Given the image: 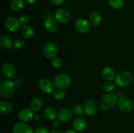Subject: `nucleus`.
Instances as JSON below:
<instances>
[{
	"instance_id": "nucleus-1",
	"label": "nucleus",
	"mask_w": 134,
	"mask_h": 133,
	"mask_svg": "<svg viewBox=\"0 0 134 133\" xmlns=\"http://www.w3.org/2000/svg\"><path fill=\"white\" fill-rule=\"evenodd\" d=\"M16 92V86L10 80H4L0 83V95L4 98H10Z\"/></svg>"
},
{
	"instance_id": "nucleus-2",
	"label": "nucleus",
	"mask_w": 134,
	"mask_h": 133,
	"mask_svg": "<svg viewBox=\"0 0 134 133\" xmlns=\"http://www.w3.org/2000/svg\"><path fill=\"white\" fill-rule=\"evenodd\" d=\"M118 96L114 93H108L102 96L100 100V106L104 110H109L113 108L118 102Z\"/></svg>"
},
{
	"instance_id": "nucleus-3",
	"label": "nucleus",
	"mask_w": 134,
	"mask_h": 133,
	"mask_svg": "<svg viewBox=\"0 0 134 133\" xmlns=\"http://www.w3.org/2000/svg\"><path fill=\"white\" fill-rule=\"evenodd\" d=\"M133 76L130 72L122 71L117 74L115 77V83L120 87H124L129 86L132 82Z\"/></svg>"
},
{
	"instance_id": "nucleus-4",
	"label": "nucleus",
	"mask_w": 134,
	"mask_h": 133,
	"mask_svg": "<svg viewBox=\"0 0 134 133\" xmlns=\"http://www.w3.org/2000/svg\"><path fill=\"white\" fill-rule=\"evenodd\" d=\"M71 78L67 74H60L56 76L54 79V84L58 89H65L70 86Z\"/></svg>"
},
{
	"instance_id": "nucleus-5",
	"label": "nucleus",
	"mask_w": 134,
	"mask_h": 133,
	"mask_svg": "<svg viewBox=\"0 0 134 133\" xmlns=\"http://www.w3.org/2000/svg\"><path fill=\"white\" fill-rule=\"evenodd\" d=\"M5 27L10 32H16L20 28V22L19 20L13 16H9L5 19L4 22Z\"/></svg>"
},
{
	"instance_id": "nucleus-6",
	"label": "nucleus",
	"mask_w": 134,
	"mask_h": 133,
	"mask_svg": "<svg viewBox=\"0 0 134 133\" xmlns=\"http://www.w3.org/2000/svg\"><path fill=\"white\" fill-rule=\"evenodd\" d=\"M39 87L43 92L47 94H51L54 93L55 89L54 83L51 80L46 78L41 79L39 82Z\"/></svg>"
},
{
	"instance_id": "nucleus-7",
	"label": "nucleus",
	"mask_w": 134,
	"mask_h": 133,
	"mask_svg": "<svg viewBox=\"0 0 134 133\" xmlns=\"http://www.w3.org/2000/svg\"><path fill=\"white\" fill-rule=\"evenodd\" d=\"M43 53L47 58L54 59L57 56V47L53 43H47L43 47Z\"/></svg>"
},
{
	"instance_id": "nucleus-8",
	"label": "nucleus",
	"mask_w": 134,
	"mask_h": 133,
	"mask_svg": "<svg viewBox=\"0 0 134 133\" xmlns=\"http://www.w3.org/2000/svg\"><path fill=\"white\" fill-rule=\"evenodd\" d=\"M55 18L57 22L61 23H65L70 20L71 14L67 9H60L55 13Z\"/></svg>"
},
{
	"instance_id": "nucleus-9",
	"label": "nucleus",
	"mask_w": 134,
	"mask_h": 133,
	"mask_svg": "<svg viewBox=\"0 0 134 133\" xmlns=\"http://www.w3.org/2000/svg\"><path fill=\"white\" fill-rule=\"evenodd\" d=\"M118 106L120 110L124 113H128L133 109V103L126 98H121L118 100Z\"/></svg>"
},
{
	"instance_id": "nucleus-10",
	"label": "nucleus",
	"mask_w": 134,
	"mask_h": 133,
	"mask_svg": "<svg viewBox=\"0 0 134 133\" xmlns=\"http://www.w3.org/2000/svg\"><path fill=\"white\" fill-rule=\"evenodd\" d=\"M84 109L87 116H93L98 112V106L94 100L89 99L85 102Z\"/></svg>"
},
{
	"instance_id": "nucleus-11",
	"label": "nucleus",
	"mask_w": 134,
	"mask_h": 133,
	"mask_svg": "<svg viewBox=\"0 0 134 133\" xmlns=\"http://www.w3.org/2000/svg\"><path fill=\"white\" fill-rule=\"evenodd\" d=\"M13 133H34L31 126L26 122H18L13 127Z\"/></svg>"
},
{
	"instance_id": "nucleus-12",
	"label": "nucleus",
	"mask_w": 134,
	"mask_h": 133,
	"mask_svg": "<svg viewBox=\"0 0 134 133\" xmlns=\"http://www.w3.org/2000/svg\"><path fill=\"white\" fill-rule=\"evenodd\" d=\"M34 112L30 108H24L21 110L18 114L19 119L23 122H29L34 118Z\"/></svg>"
},
{
	"instance_id": "nucleus-13",
	"label": "nucleus",
	"mask_w": 134,
	"mask_h": 133,
	"mask_svg": "<svg viewBox=\"0 0 134 133\" xmlns=\"http://www.w3.org/2000/svg\"><path fill=\"white\" fill-rule=\"evenodd\" d=\"M2 72L4 76L7 79H13L16 76V70L14 66L10 63H5L2 66Z\"/></svg>"
},
{
	"instance_id": "nucleus-14",
	"label": "nucleus",
	"mask_w": 134,
	"mask_h": 133,
	"mask_svg": "<svg viewBox=\"0 0 134 133\" xmlns=\"http://www.w3.org/2000/svg\"><path fill=\"white\" fill-rule=\"evenodd\" d=\"M75 28L81 33H86L90 29L89 23L85 18H79L75 22Z\"/></svg>"
},
{
	"instance_id": "nucleus-15",
	"label": "nucleus",
	"mask_w": 134,
	"mask_h": 133,
	"mask_svg": "<svg viewBox=\"0 0 134 133\" xmlns=\"http://www.w3.org/2000/svg\"><path fill=\"white\" fill-rule=\"evenodd\" d=\"M73 111L71 110L69 108H63L61 109L58 112V118L61 121L67 122V121H70L73 117Z\"/></svg>"
},
{
	"instance_id": "nucleus-16",
	"label": "nucleus",
	"mask_w": 134,
	"mask_h": 133,
	"mask_svg": "<svg viewBox=\"0 0 134 133\" xmlns=\"http://www.w3.org/2000/svg\"><path fill=\"white\" fill-rule=\"evenodd\" d=\"M44 27H45L46 29L49 32H56L58 29L57 20L56 19H54L52 17L47 18L44 20Z\"/></svg>"
},
{
	"instance_id": "nucleus-17",
	"label": "nucleus",
	"mask_w": 134,
	"mask_h": 133,
	"mask_svg": "<svg viewBox=\"0 0 134 133\" xmlns=\"http://www.w3.org/2000/svg\"><path fill=\"white\" fill-rule=\"evenodd\" d=\"M102 77L106 81H111L115 79L116 76H115V71L113 68L110 66L105 67L102 71Z\"/></svg>"
},
{
	"instance_id": "nucleus-18",
	"label": "nucleus",
	"mask_w": 134,
	"mask_h": 133,
	"mask_svg": "<svg viewBox=\"0 0 134 133\" xmlns=\"http://www.w3.org/2000/svg\"><path fill=\"white\" fill-rule=\"evenodd\" d=\"M0 46L4 50H10L13 47V43L9 36L2 35L0 37Z\"/></svg>"
},
{
	"instance_id": "nucleus-19",
	"label": "nucleus",
	"mask_w": 134,
	"mask_h": 133,
	"mask_svg": "<svg viewBox=\"0 0 134 133\" xmlns=\"http://www.w3.org/2000/svg\"><path fill=\"white\" fill-rule=\"evenodd\" d=\"M87 124L86 121L82 118H77L73 121V127L76 131L82 132L86 129Z\"/></svg>"
},
{
	"instance_id": "nucleus-20",
	"label": "nucleus",
	"mask_w": 134,
	"mask_h": 133,
	"mask_svg": "<svg viewBox=\"0 0 134 133\" xmlns=\"http://www.w3.org/2000/svg\"><path fill=\"white\" fill-rule=\"evenodd\" d=\"M43 116H44V118L47 119V120L53 121L54 119H56L57 113H56L54 108L48 106L44 108V111H43Z\"/></svg>"
},
{
	"instance_id": "nucleus-21",
	"label": "nucleus",
	"mask_w": 134,
	"mask_h": 133,
	"mask_svg": "<svg viewBox=\"0 0 134 133\" xmlns=\"http://www.w3.org/2000/svg\"><path fill=\"white\" fill-rule=\"evenodd\" d=\"M13 110V105L9 101L3 100L0 102V113L3 115L8 114Z\"/></svg>"
},
{
	"instance_id": "nucleus-22",
	"label": "nucleus",
	"mask_w": 134,
	"mask_h": 133,
	"mask_svg": "<svg viewBox=\"0 0 134 133\" xmlns=\"http://www.w3.org/2000/svg\"><path fill=\"white\" fill-rule=\"evenodd\" d=\"M20 32L22 36L26 39H30L34 35V30L30 26L25 25L20 28Z\"/></svg>"
},
{
	"instance_id": "nucleus-23",
	"label": "nucleus",
	"mask_w": 134,
	"mask_h": 133,
	"mask_svg": "<svg viewBox=\"0 0 134 133\" xmlns=\"http://www.w3.org/2000/svg\"><path fill=\"white\" fill-rule=\"evenodd\" d=\"M102 17L97 12H93L89 16V22L93 26H97L101 23Z\"/></svg>"
},
{
	"instance_id": "nucleus-24",
	"label": "nucleus",
	"mask_w": 134,
	"mask_h": 133,
	"mask_svg": "<svg viewBox=\"0 0 134 133\" xmlns=\"http://www.w3.org/2000/svg\"><path fill=\"white\" fill-rule=\"evenodd\" d=\"M24 2L23 0H13L10 4V8L13 11H20L23 9Z\"/></svg>"
},
{
	"instance_id": "nucleus-25",
	"label": "nucleus",
	"mask_w": 134,
	"mask_h": 133,
	"mask_svg": "<svg viewBox=\"0 0 134 133\" xmlns=\"http://www.w3.org/2000/svg\"><path fill=\"white\" fill-rule=\"evenodd\" d=\"M30 106H31V108L33 110L37 112V111L40 110L42 106H43L42 100L39 98H35L31 100Z\"/></svg>"
},
{
	"instance_id": "nucleus-26",
	"label": "nucleus",
	"mask_w": 134,
	"mask_h": 133,
	"mask_svg": "<svg viewBox=\"0 0 134 133\" xmlns=\"http://www.w3.org/2000/svg\"><path fill=\"white\" fill-rule=\"evenodd\" d=\"M109 4L115 9H120L124 5V0H108Z\"/></svg>"
},
{
	"instance_id": "nucleus-27",
	"label": "nucleus",
	"mask_w": 134,
	"mask_h": 133,
	"mask_svg": "<svg viewBox=\"0 0 134 133\" xmlns=\"http://www.w3.org/2000/svg\"><path fill=\"white\" fill-rule=\"evenodd\" d=\"M53 96L56 100H62L65 97V92L64 89H58L57 90L54 91Z\"/></svg>"
},
{
	"instance_id": "nucleus-28",
	"label": "nucleus",
	"mask_w": 134,
	"mask_h": 133,
	"mask_svg": "<svg viewBox=\"0 0 134 133\" xmlns=\"http://www.w3.org/2000/svg\"><path fill=\"white\" fill-rule=\"evenodd\" d=\"M115 84L113 82H111V81H107L103 85V89L104 90L105 92L111 93L115 89Z\"/></svg>"
},
{
	"instance_id": "nucleus-29",
	"label": "nucleus",
	"mask_w": 134,
	"mask_h": 133,
	"mask_svg": "<svg viewBox=\"0 0 134 133\" xmlns=\"http://www.w3.org/2000/svg\"><path fill=\"white\" fill-rule=\"evenodd\" d=\"M72 111L77 116H82L85 113V109L80 104H75L72 108Z\"/></svg>"
},
{
	"instance_id": "nucleus-30",
	"label": "nucleus",
	"mask_w": 134,
	"mask_h": 133,
	"mask_svg": "<svg viewBox=\"0 0 134 133\" xmlns=\"http://www.w3.org/2000/svg\"><path fill=\"white\" fill-rule=\"evenodd\" d=\"M51 64H52V66L54 68L58 69L62 65V62L61 59L60 58H58V57H54V59H52Z\"/></svg>"
},
{
	"instance_id": "nucleus-31",
	"label": "nucleus",
	"mask_w": 134,
	"mask_h": 133,
	"mask_svg": "<svg viewBox=\"0 0 134 133\" xmlns=\"http://www.w3.org/2000/svg\"><path fill=\"white\" fill-rule=\"evenodd\" d=\"M24 44V42L22 39H17L13 43V47L15 49H20L23 47Z\"/></svg>"
},
{
	"instance_id": "nucleus-32",
	"label": "nucleus",
	"mask_w": 134,
	"mask_h": 133,
	"mask_svg": "<svg viewBox=\"0 0 134 133\" xmlns=\"http://www.w3.org/2000/svg\"><path fill=\"white\" fill-rule=\"evenodd\" d=\"M19 21L20 22L21 24L25 26V25H26L29 22L30 18H29L28 16H27L26 14H23V15H21L20 16Z\"/></svg>"
},
{
	"instance_id": "nucleus-33",
	"label": "nucleus",
	"mask_w": 134,
	"mask_h": 133,
	"mask_svg": "<svg viewBox=\"0 0 134 133\" xmlns=\"http://www.w3.org/2000/svg\"><path fill=\"white\" fill-rule=\"evenodd\" d=\"M35 133H50L49 131L46 128L43 127V126H39L35 130Z\"/></svg>"
},
{
	"instance_id": "nucleus-34",
	"label": "nucleus",
	"mask_w": 134,
	"mask_h": 133,
	"mask_svg": "<svg viewBox=\"0 0 134 133\" xmlns=\"http://www.w3.org/2000/svg\"><path fill=\"white\" fill-rule=\"evenodd\" d=\"M14 84H15L16 87H20V86H22L23 84V80L21 79V78H17L15 81H14Z\"/></svg>"
},
{
	"instance_id": "nucleus-35",
	"label": "nucleus",
	"mask_w": 134,
	"mask_h": 133,
	"mask_svg": "<svg viewBox=\"0 0 134 133\" xmlns=\"http://www.w3.org/2000/svg\"><path fill=\"white\" fill-rule=\"evenodd\" d=\"M49 1L55 5H60L64 3L65 0H49Z\"/></svg>"
},
{
	"instance_id": "nucleus-36",
	"label": "nucleus",
	"mask_w": 134,
	"mask_h": 133,
	"mask_svg": "<svg viewBox=\"0 0 134 133\" xmlns=\"http://www.w3.org/2000/svg\"><path fill=\"white\" fill-rule=\"evenodd\" d=\"M60 121H60L58 118L54 119L52 121V126H54V128H56L58 127V126H59L60 125V123H61Z\"/></svg>"
},
{
	"instance_id": "nucleus-37",
	"label": "nucleus",
	"mask_w": 134,
	"mask_h": 133,
	"mask_svg": "<svg viewBox=\"0 0 134 133\" xmlns=\"http://www.w3.org/2000/svg\"><path fill=\"white\" fill-rule=\"evenodd\" d=\"M51 133H63V132L60 129H54L52 130Z\"/></svg>"
},
{
	"instance_id": "nucleus-38",
	"label": "nucleus",
	"mask_w": 134,
	"mask_h": 133,
	"mask_svg": "<svg viewBox=\"0 0 134 133\" xmlns=\"http://www.w3.org/2000/svg\"><path fill=\"white\" fill-rule=\"evenodd\" d=\"M25 1L27 3L30 4V5H32V4H34L36 2L37 0H25Z\"/></svg>"
},
{
	"instance_id": "nucleus-39",
	"label": "nucleus",
	"mask_w": 134,
	"mask_h": 133,
	"mask_svg": "<svg viewBox=\"0 0 134 133\" xmlns=\"http://www.w3.org/2000/svg\"><path fill=\"white\" fill-rule=\"evenodd\" d=\"M64 133H77V132H76L75 130H71V129H69V130H67L66 131L64 132Z\"/></svg>"
},
{
	"instance_id": "nucleus-40",
	"label": "nucleus",
	"mask_w": 134,
	"mask_h": 133,
	"mask_svg": "<svg viewBox=\"0 0 134 133\" xmlns=\"http://www.w3.org/2000/svg\"><path fill=\"white\" fill-rule=\"evenodd\" d=\"M34 119H35V121H38V120L39 119V116H38V115H37V116H34Z\"/></svg>"
}]
</instances>
